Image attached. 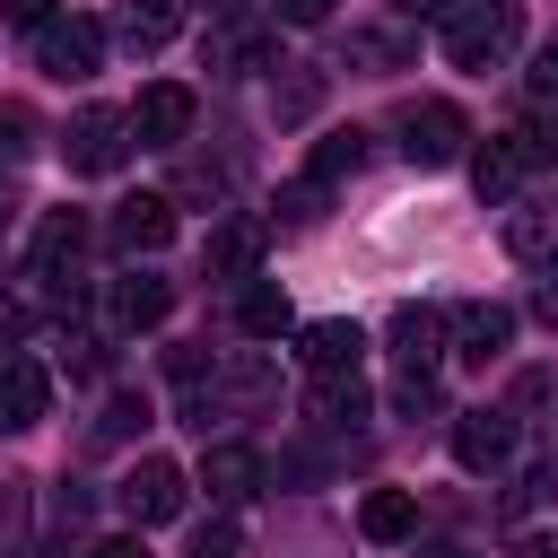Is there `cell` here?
Returning <instances> with one entry per match:
<instances>
[{
  "label": "cell",
  "instance_id": "1",
  "mask_svg": "<svg viewBox=\"0 0 558 558\" xmlns=\"http://www.w3.org/2000/svg\"><path fill=\"white\" fill-rule=\"evenodd\" d=\"M523 44V0H462L445 17V61L453 70H497Z\"/></svg>",
  "mask_w": 558,
  "mask_h": 558
},
{
  "label": "cell",
  "instance_id": "2",
  "mask_svg": "<svg viewBox=\"0 0 558 558\" xmlns=\"http://www.w3.org/2000/svg\"><path fill=\"white\" fill-rule=\"evenodd\" d=\"M462 140H471V122H462L445 96H418V105H401V113H392V148H401L418 174L453 166V157H462Z\"/></svg>",
  "mask_w": 558,
  "mask_h": 558
},
{
  "label": "cell",
  "instance_id": "3",
  "mask_svg": "<svg viewBox=\"0 0 558 558\" xmlns=\"http://www.w3.org/2000/svg\"><path fill=\"white\" fill-rule=\"evenodd\" d=\"M183 497H192V480H183L166 453H140V462L113 480V506H122V523H131V532H148V523H174V514H183Z\"/></svg>",
  "mask_w": 558,
  "mask_h": 558
},
{
  "label": "cell",
  "instance_id": "4",
  "mask_svg": "<svg viewBox=\"0 0 558 558\" xmlns=\"http://www.w3.org/2000/svg\"><path fill=\"white\" fill-rule=\"evenodd\" d=\"M35 70L61 78V87L96 78V70H105V26L78 17V9H70V17H44V26H35Z\"/></svg>",
  "mask_w": 558,
  "mask_h": 558
},
{
  "label": "cell",
  "instance_id": "5",
  "mask_svg": "<svg viewBox=\"0 0 558 558\" xmlns=\"http://www.w3.org/2000/svg\"><path fill=\"white\" fill-rule=\"evenodd\" d=\"M131 148H140V140H131V113H113V105L70 113V131H61V166H70V174H113Z\"/></svg>",
  "mask_w": 558,
  "mask_h": 558
},
{
  "label": "cell",
  "instance_id": "6",
  "mask_svg": "<svg viewBox=\"0 0 558 558\" xmlns=\"http://www.w3.org/2000/svg\"><path fill=\"white\" fill-rule=\"evenodd\" d=\"M131 140H140V148H183V140H192V87H183V78L140 87V105H131Z\"/></svg>",
  "mask_w": 558,
  "mask_h": 558
},
{
  "label": "cell",
  "instance_id": "7",
  "mask_svg": "<svg viewBox=\"0 0 558 558\" xmlns=\"http://www.w3.org/2000/svg\"><path fill=\"white\" fill-rule=\"evenodd\" d=\"M445 349H453V314L445 305H401L392 314V366L401 375H436Z\"/></svg>",
  "mask_w": 558,
  "mask_h": 558
},
{
  "label": "cell",
  "instance_id": "8",
  "mask_svg": "<svg viewBox=\"0 0 558 558\" xmlns=\"http://www.w3.org/2000/svg\"><path fill=\"white\" fill-rule=\"evenodd\" d=\"M357 357H366V331H357V323H340V314H323V323H305V331H296V366H305L314 384L357 375Z\"/></svg>",
  "mask_w": 558,
  "mask_h": 558
},
{
  "label": "cell",
  "instance_id": "9",
  "mask_svg": "<svg viewBox=\"0 0 558 558\" xmlns=\"http://www.w3.org/2000/svg\"><path fill=\"white\" fill-rule=\"evenodd\" d=\"M453 462L462 471H506L514 462V418L506 410H462L453 418Z\"/></svg>",
  "mask_w": 558,
  "mask_h": 558
},
{
  "label": "cell",
  "instance_id": "10",
  "mask_svg": "<svg viewBox=\"0 0 558 558\" xmlns=\"http://www.w3.org/2000/svg\"><path fill=\"white\" fill-rule=\"evenodd\" d=\"M44 401H52L44 357H0V427H9V436H26V427L44 418Z\"/></svg>",
  "mask_w": 558,
  "mask_h": 558
},
{
  "label": "cell",
  "instance_id": "11",
  "mask_svg": "<svg viewBox=\"0 0 558 558\" xmlns=\"http://www.w3.org/2000/svg\"><path fill=\"white\" fill-rule=\"evenodd\" d=\"M201 488H209L218 506H244V497L262 488V453H253V445H235V436H218V445L201 453Z\"/></svg>",
  "mask_w": 558,
  "mask_h": 558
},
{
  "label": "cell",
  "instance_id": "12",
  "mask_svg": "<svg viewBox=\"0 0 558 558\" xmlns=\"http://www.w3.org/2000/svg\"><path fill=\"white\" fill-rule=\"evenodd\" d=\"M166 235H174V201L166 192H131L113 209V253H157Z\"/></svg>",
  "mask_w": 558,
  "mask_h": 558
},
{
  "label": "cell",
  "instance_id": "13",
  "mask_svg": "<svg viewBox=\"0 0 558 558\" xmlns=\"http://www.w3.org/2000/svg\"><path fill=\"white\" fill-rule=\"evenodd\" d=\"M506 349H514V314H506V305H453V357L488 366V357H506Z\"/></svg>",
  "mask_w": 558,
  "mask_h": 558
},
{
  "label": "cell",
  "instance_id": "14",
  "mask_svg": "<svg viewBox=\"0 0 558 558\" xmlns=\"http://www.w3.org/2000/svg\"><path fill=\"white\" fill-rule=\"evenodd\" d=\"M523 174H532V157L514 148V131H497V140H480V148H471V183H480V201H497V209H506Z\"/></svg>",
  "mask_w": 558,
  "mask_h": 558
},
{
  "label": "cell",
  "instance_id": "15",
  "mask_svg": "<svg viewBox=\"0 0 558 558\" xmlns=\"http://www.w3.org/2000/svg\"><path fill=\"white\" fill-rule=\"evenodd\" d=\"M166 305H174V288H166V279H148V270L113 279V296H105L113 331H157V323H166Z\"/></svg>",
  "mask_w": 558,
  "mask_h": 558
},
{
  "label": "cell",
  "instance_id": "16",
  "mask_svg": "<svg viewBox=\"0 0 558 558\" xmlns=\"http://www.w3.org/2000/svg\"><path fill=\"white\" fill-rule=\"evenodd\" d=\"M87 253V218L78 209H44V227H35V279H52L61 288V270Z\"/></svg>",
  "mask_w": 558,
  "mask_h": 558
},
{
  "label": "cell",
  "instance_id": "17",
  "mask_svg": "<svg viewBox=\"0 0 558 558\" xmlns=\"http://www.w3.org/2000/svg\"><path fill=\"white\" fill-rule=\"evenodd\" d=\"M262 244H270L262 218H227V227L209 235V270H218V279H262Z\"/></svg>",
  "mask_w": 558,
  "mask_h": 558
},
{
  "label": "cell",
  "instance_id": "18",
  "mask_svg": "<svg viewBox=\"0 0 558 558\" xmlns=\"http://www.w3.org/2000/svg\"><path fill=\"white\" fill-rule=\"evenodd\" d=\"M357 532L384 541V549L410 541V532H418V497H410V488H366V497H357Z\"/></svg>",
  "mask_w": 558,
  "mask_h": 558
},
{
  "label": "cell",
  "instance_id": "19",
  "mask_svg": "<svg viewBox=\"0 0 558 558\" xmlns=\"http://www.w3.org/2000/svg\"><path fill=\"white\" fill-rule=\"evenodd\" d=\"M506 253L558 279V209H506Z\"/></svg>",
  "mask_w": 558,
  "mask_h": 558
},
{
  "label": "cell",
  "instance_id": "20",
  "mask_svg": "<svg viewBox=\"0 0 558 558\" xmlns=\"http://www.w3.org/2000/svg\"><path fill=\"white\" fill-rule=\"evenodd\" d=\"M174 26H183V0H122V9H113V35H122L131 52H157Z\"/></svg>",
  "mask_w": 558,
  "mask_h": 558
},
{
  "label": "cell",
  "instance_id": "21",
  "mask_svg": "<svg viewBox=\"0 0 558 558\" xmlns=\"http://www.w3.org/2000/svg\"><path fill=\"white\" fill-rule=\"evenodd\" d=\"M235 331H244V340H279V331H288V288H279V279H244Z\"/></svg>",
  "mask_w": 558,
  "mask_h": 558
},
{
  "label": "cell",
  "instance_id": "22",
  "mask_svg": "<svg viewBox=\"0 0 558 558\" xmlns=\"http://www.w3.org/2000/svg\"><path fill=\"white\" fill-rule=\"evenodd\" d=\"M357 166H366V131L349 122V131H323V140H314L305 183H340V174H357Z\"/></svg>",
  "mask_w": 558,
  "mask_h": 558
},
{
  "label": "cell",
  "instance_id": "23",
  "mask_svg": "<svg viewBox=\"0 0 558 558\" xmlns=\"http://www.w3.org/2000/svg\"><path fill=\"white\" fill-rule=\"evenodd\" d=\"M314 410H323L331 427H349V418H366V392H357V375H331V384H314Z\"/></svg>",
  "mask_w": 558,
  "mask_h": 558
},
{
  "label": "cell",
  "instance_id": "24",
  "mask_svg": "<svg viewBox=\"0 0 558 558\" xmlns=\"http://www.w3.org/2000/svg\"><path fill=\"white\" fill-rule=\"evenodd\" d=\"M523 105H532V113H558V44L532 52V70H523Z\"/></svg>",
  "mask_w": 558,
  "mask_h": 558
},
{
  "label": "cell",
  "instance_id": "25",
  "mask_svg": "<svg viewBox=\"0 0 558 558\" xmlns=\"http://www.w3.org/2000/svg\"><path fill=\"white\" fill-rule=\"evenodd\" d=\"M26 549V480H0V558Z\"/></svg>",
  "mask_w": 558,
  "mask_h": 558
},
{
  "label": "cell",
  "instance_id": "26",
  "mask_svg": "<svg viewBox=\"0 0 558 558\" xmlns=\"http://www.w3.org/2000/svg\"><path fill=\"white\" fill-rule=\"evenodd\" d=\"M26 148H35V113H26V105H17V96H9V105H0V157H9V166H17V157H26Z\"/></svg>",
  "mask_w": 558,
  "mask_h": 558
},
{
  "label": "cell",
  "instance_id": "27",
  "mask_svg": "<svg viewBox=\"0 0 558 558\" xmlns=\"http://www.w3.org/2000/svg\"><path fill=\"white\" fill-rule=\"evenodd\" d=\"M235 549H244V532H235L227 514H209V523L192 532V549H183V558H235Z\"/></svg>",
  "mask_w": 558,
  "mask_h": 558
},
{
  "label": "cell",
  "instance_id": "28",
  "mask_svg": "<svg viewBox=\"0 0 558 558\" xmlns=\"http://www.w3.org/2000/svg\"><path fill=\"white\" fill-rule=\"evenodd\" d=\"M323 218V183H296L288 201H279V227H314Z\"/></svg>",
  "mask_w": 558,
  "mask_h": 558
},
{
  "label": "cell",
  "instance_id": "29",
  "mask_svg": "<svg viewBox=\"0 0 558 558\" xmlns=\"http://www.w3.org/2000/svg\"><path fill=\"white\" fill-rule=\"evenodd\" d=\"M514 410H558V375H549V366H532V375L514 384Z\"/></svg>",
  "mask_w": 558,
  "mask_h": 558
},
{
  "label": "cell",
  "instance_id": "30",
  "mask_svg": "<svg viewBox=\"0 0 558 558\" xmlns=\"http://www.w3.org/2000/svg\"><path fill=\"white\" fill-rule=\"evenodd\" d=\"M270 17H279V26H323L331 0H270Z\"/></svg>",
  "mask_w": 558,
  "mask_h": 558
},
{
  "label": "cell",
  "instance_id": "31",
  "mask_svg": "<svg viewBox=\"0 0 558 558\" xmlns=\"http://www.w3.org/2000/svg\"><path fill=\"white\" fill-rule=\"evenodd\" d=\"M349 52H357V61H401V52H410V44H401V35H357V44H349Z\"/></svg>",
  "mask_w": 558,
  "mask_h": 558
},
{
  "label": "cell",
  "instance_id": "32",
  "mask_svg": "<svg viewBox=\"0 0 558 558\" xmlns=\"http://www.w3.org/2000/svg\"><path fill=\"white\" fill-rule=\"evenodd\" d=\"M0 17H17V26L35 35V26H44V17H61V9H52V0H0Z\"/></svg>",
  "mask_w": 558,
  "mask_h": 558
},
{
  "label": "cell",
  "instance_id": "33",
  "mask_svg": "<svg viewBox=\"0 0 558 558\" xmlns=\"http://www.w3.org/2000/svg\"><path fill=\"white\" fill-rule=\"evenodd\" d=\"M140 418H148V410H140V401H131V392H122V401H113V410H105V436H131V427H140Z\"/></svg>",
  "mask_w": 558,
  "mask_h": 558
},
{
  "label": "cell",
  "instance_id": "34",
  "mask_svg": "<svg viewBox=\"0 0 558 558\" xmlns=\"http://www.w3.org/2000/svg\"><path fill=\"white\" fill-rule=\"evenodd\" d=\"M87 558H148V541H140V532H113V541H96Z\"/></svg>",
  "mask_w": 558,
  "mask_h": 558
},
{
  "label": "cell",
  "instance_id": "35",
  "mask_svg": "<svg viewBox=\"0 0 558 558\" xmlns=\"http://www.w3.org/2000/svg\"><path fill=\"white\" fill-rule=\"evenodd\" d=\"M392 9H401V17H410V26H418V17H453V9H462V0H392Z\"/></svg>",
  "mask_w": 558,
  "mask_h": 558
},
{
  "label": "cell",
  "instance_id": "36",
  "mask_svg": "<svg viewBox=\"0 0 558 558\" xmlns=\"http://www.w3.org/2000/svg\"><path fill=\"white\" fill-rule=\"evenodd\" d=\"M506 558H558V541H549V532H532V541H514Z\"/></svg>",
  "mask_w": 558,
  "mask_h": 558
},
{
  "label": "cell",
  "instance_id": "37",
  "mask_svg": "<svg viewBox=\"0 0 558 558\" xmlns=\"http://www.w3.org/2000/svg\"><path fill=\"white\" fill-rule=\"evenodd\" d=\"M17 209H26V201H17V183L0 174V227H17Z\"/></svg>",
  "mask_w": 558,
  "mask_h": 558
},
{
  "label": "cell",
  "instance_id": "38",
  "mask_svg": "<svg viewBox=\"0 0 558 558\" xmlns=\"http://www.w3.org/2000/svg\"><path fill=\"white\" fill-rule=\"evenodd\" d=\"M201 9H209V17H235V9H253V0H201Z\"/></svg>",
  "mask_w": 558,
  "mask_h": 558
},
{
  "label": "cell",
  "instance_id": "39",
  "mask_svg": "<svg viewBox=\"0 0 558 558\" xmlns=\"http://www.w3.org/2000/svg\"><path fill=\"white\" fill-rule=\"evenodd\" d=\"M427 558H471V549H427Z\"/></svg>",
  "mask_w": 558,
  "mask_h": 558
}]
</instances>
